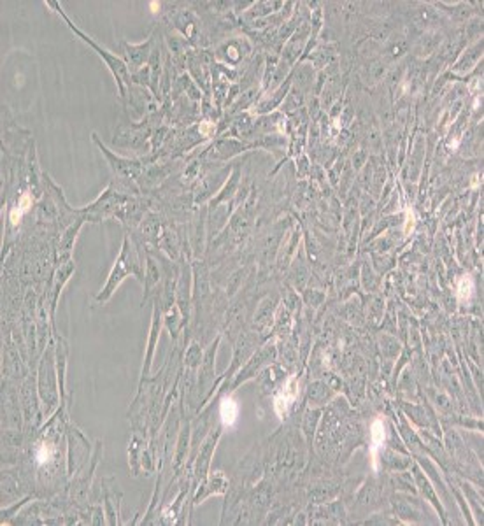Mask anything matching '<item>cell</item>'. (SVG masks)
I'll return each instance as SVG.
<instances>
[{
    "label": "cell",
    "mask_w": 484,
    "mask_h": 526,
    "mask_svg": "<svg viewBox=\"0 0 484 526\" xmlns=\"http://www.w3.org/2000/svg\"><path fill=\"white\" fill-rule=\"evenodd\" d=\"M128 275H134V277L142 281V279H144V263H142V258L139 256L137 249L132 246L128 237H125L122 251H119L118 258H116L115 265H113L111 272H109L106 286L102 288L100 295L97 297V302L106 304V302L113 297L116 288H118Z\"/></svg>",
    "instance_id": "6da1fadb"
},
{
    "label": "cell",
    "mask_w": 484,
    "mask_h": 526,
    "mask_svg": "<svg viewBox=\"0 0 484 526\" xmlns=\"http://www.w3.org/2000/svg\"><path fill=\"white\" fill-rule=\"evenodd\" d=\"M128 197L122 191H115L113 188H107L99 199L90 206H84L76 209L77 216H81L84 222H102L107 217H123L126 206H128Z\"/></svg>",
    "instance_id": "3957f363"
},
{
    "label": "cell",
    "mask_w": 484,
    "mask_h": 526,
    "mask_svg": "<svg viewBox=\"0 0 484 526\" xmlns=\"http://www.w3.org/2000/svg\"><path fill=\"white\" fill-rule=\"evenodd\" d=\"M416 480H418V486H420L421 493H423V495L427 496V498L430 500L432 503H434L435 509H437V511L441 512V518L444 519V516H446V514H444L443 505H441V503H438L437 495H435V491H434V489H432V486H430V483H428V480H427V477H425L423 474H421L418 469H416ZM444 523H446V519H444Z\"/></svg>",
    "instance_id": "7c38bea8"
},
{
    "label": "cell",
    "mask_w": 484,
    "mask_h": 526,
    "mask_svg": "<svg viewBox=\"0 0 484 526\" xmlns=\"http://www.w3.org/2000/svg\"><path fill=\"white\" fill-rule=\"evenodd\" d=\"M160 328H162V307H160V304L157 302V305H155V313H153V323H151V332H149L148 351H146L144 367H142V379L148 378L149 370H151L153 356H155V349H157L158 337H160Z\"/></svg>",
    "instance_id": "8992f818"
},
{
    "label": "cell",
    "mask_w": 484,
    "mask_h": 526,
    "mask_svg": "<svg viewBox=\"0 0 484 526\" xmlns=\"http://www.w3.org/2000/svg\"><path fill=\"white\" fill-rule=\"evenodd\" d=\"M472 290H474V284H472V279L469 277V275H465L463 279H460V282H458V297H460V300H469L470 295H472Z\"/></svg>",
    "instance_id": "9a60e30c"
},
{
    "label": "cell",
    "mask_w": 484,
    "mask_h": 526,
    "mask_svg": "<svg viewBox=\"0 0 484 526\" xmlns=\"http://www.w3.org/2000/svg\"><path fill=\"white\" fill-rule=\"evenodd\" d=\"M76 272V265H74V260H67V262L60 263V269L55 274V281H53V300H51V318L55 316V311H57L58 305V298H60L61 290L65 288V284L69 282L70 275Z\"/></svg>",
    "instance_id": "ba28073f"
},
{
    "label": "cell",
    "mask_w": 484,
    "mask_h": 526,
    "mask_svg": "<svg viewBox=\"0 0 484 526\" xmlns=\"http://www.w3.org/2000/svg\"><path fill=\"white\" fill-rule=\"evenodd\" d=\"M51 4H53L55 8H57V12H58V14L61 16V18L65 19V23L69 25V28H70V30H72L74 34H76L77 37H79L81 41H83L84 44H86V46H90V48H92L93 51H97V55H99V57L102 58L104 61H106L107 69L111 70L113 77H115V81H116V86H118V92H119V95H122V97H125V92H126V84L130 83V76H128V65H126V61H125V60H122V58H119V57H116V55H115V53H111V51H107L106 48L99 46V44H97V42L93 41L92 37H90V35H86V34H84L83 30H79V28H77L76 25H74L72 21H70V18H69V16H67V14H65V12H64V9H61L60 6H58V4H55V2H51Z\"/></svg>",
    "instance_id": "7a4b0ae2"
},
{
    "label": "cell",
    "mask_w": 484,
    "mask_h": 526,
    "mask_svg": "<svg viewBox=\"0 0 484 526\" xmlns=\"http://www.w3.org/2000/svg\"><path fill=\"white\" fill-rule=\"evenodd\" d=\"M57 379L58 384H60V395H64V386H65V367H67V344L64 342L61 337H58V346H57Z\"/></svg>",
    "instance_id": "8fae6325"
},
{
    "label": "cell",
    "mask_w": 484,
    "mask_h": 526,
    "mask_svg": "<svg viewBox=\"0 0 484 526\" xmlns=\"http://www.w3.org/2000/svg\"><path fill=\"white\" fill-rule=\"evenodd\" d=\"M220 435H222V430H217L216 434L211 435V437L207 438L206 442H204V446L200 447L199 465H197V476L202 477V479H204V477H206L207 469H209L211 456H213L214 449H216V444H217V438H220Z\"/></svg>",
    "instance_id": "9c48e42d"
},
{
    "label": "cell",
    "mask_w": 484,
    "mask_h": 526,
    "mask_svg": "<svg viewBox=\"0 0 484 526\" xmlns=\"http://www.w3.org/2000/svg\"><path fill=\"white\" fill-rule=\"evenodd\" d=\"M126 50H128V58H130V64L132 65H137V67H141L142 64H144L146 60H148V55H149V50H151V41H148L146 44H139V46H128V44H125Z\"/></svg>",
    "instance_id": "4fadbf2b"
},
{
    "label": "cell",
    "mask_w": 484,
    "mask_h": 526,
    "mask_svg": "<svg viewBox=\"0 0 484 526\" xmlns=\"http://www.w3.org/2000/svg\"><path fill=\"white\" fill-rule=\"evenodd\" d=\"M220 414H222V421L226 425V427H232L233 423L237 421V416H239V405L233 398L226 397L225 400L222 402V407H220Z\"/></svg>",
    "instance_id": "5bb4252c"
},
{
    "label": "cell",
    "mask_w": 484,
    "mask_h": 526,
    "mask_svg": "<svg viewBox=\"0 0 484 526\" xmlns=\"http://www.w3.org/2000/svg\"><path fill=\"white\" fill-rule=\"evenodd\" d=\"M83 225H84L83 217H77L76 222L70 223L69 228L65 230V233L61 235L60 242H58V248H57L58 263H64L67 262V260H70V255H72V249H74V242H76L77 233H79L81 226Z\"/></svg>",
    "instance_id": "52a82bcc"
},
{
    "label": "cell",
    "mask_w": 484,
    "mask_h": 526,
    "mask_svg": "<svg viewBox=\"0 0 484 526\" xmlns=\"http://www.w3.org/2000/svg\"><path fill=\"white\" fill-rule=\"evenodd\" d=\"M160 277H162V272H160V267H158V263L155 262V258L148 256V260H146V272H144V300L148 298L151 288L157 286Z\"/></svg>",
    "instance_id": "30bf717a"
},
{
    "label": "cell",
    "mask_w": 484,
    "mask_h": 526,
    "mask_svg": "<svg viewBox=\"0 0 484 526\" xmlns=\"http://www.w3.org/2000/svg\"><path fill=\"white\" fill-rule=\"evenodd\" d=\"M50 376H53V362H51V353H46L42 358L41 369H39V393H41L42 402H46L48 409L46 414H50L51 409L57 405L58 397L57 389L50 382Z\"/></svg>",
    "instance_id": "277c9868"
},
{
    "label": "cell",
    "mask_w": 484,
    "mask_h": 526,
    "mask_svg": "<svg viewBox=\"0 0 484 526\" xmlns=\"http://www.w3.org/2000/svg\"><path fill=\"white\" fill-rule=\"evenodd\" d=\"M97 141V139H95ZM97 144L100 146V149H102V153L107 157V160H109V164H111V168L116 172V175H118L119 179L123 181H132L135 177V175L141 172V164L135 160H130V158H122V157H116V155H113L109 149L106 148V146L100 144L99 141H97Z\"/></svg>",
    "instance_id": "5b68a950"
}]
</instances>
